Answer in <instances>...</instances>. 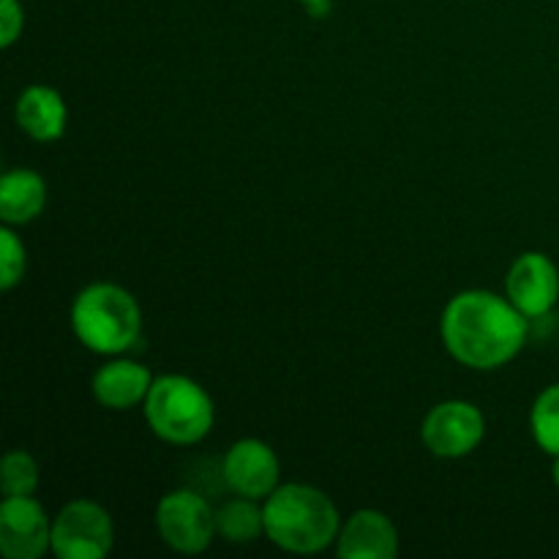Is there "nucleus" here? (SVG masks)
I'll return each instance as SVG.
<instances>
[{
	"label": "nucleus",
	"instance_id": "7",
	"mask_svg": "<svg viewBox=\"0 0 559 559\" xmlns=\"http://www.w3.org/2000/svg\"><path fill=\"white\" fill-rule=\"evenodd\" d=\"M486 437V418L478 404L448 399L435 404L420 424V440L437 459H464L478 451Z\"/></svg>",
	"mask_w": 559,
	"mask_h": 559
},
{
	"label": "nucleus",
	"instance_id": "21",
	"mask_svg": "<svg viewBox=\"0 0 559 559\" xmlns=\"http://www.w3.org/2000/svg\"><path fill=\"white\" fill-rule=\"evenodd\" d=\"M298 3H304L306 9H311V5H322V3H333V0H298Z\"/></svg>",
	"mask_w": 559,
	"mask_h": 559
},
{
	"label": "nucleus",
	"instance_id": "3",
	"mask_svg": "<svg viewBox=\"0 0 559 559\" xmlns=\"http://www.w3.org/2000/svg\"><path fill=\"white\" fill-rule=\"evenodd\" d=\"M71 331L93 355H126L142 336V309L134 295L112 282H93L71 304Z\"/></svg>",
	"mask_w": 559,
	"mask_h": 559
},
{
	"label": "nucleus",
	"instance_id": "8",
	"mask_svg": "<svg viewBox=\"0 0 559 559\" xmlns=\"http://www.w3.org/2000/svg\"><path fill=\"white\" fill-rule=\"evenodd\" d=\"M222 478L233 495L265 502L282 486V462L267 442L243 437L224 453Z\"/></svg>",
	"mask_w": 559,
	"mask_h": 559
},
{
	"label": "nucleus",
	"instance_id": "10",
	"mask_svg": "<svg viewBox=\"0 0 559 559\" xmlns=\"http://www.w3.org/2000/svg\"><path fill=\"white\" fill-rule=\"evenodd\" d=\"M506 295L527 320L551 314L559 304V267L544 251H524L506 276Z\"/></svg>",
	"mask_w": 559,
	"mask_h": 559
},
{
	"label": "nucleus",
	"instance_id": "5",
	"mask_svg": "<svg viewBox=\"0 0 559 559\" xmlns=\"http://www.w3.org/2000/svg\"><path fill=\"white\" fill-rule=\"evenodd\" d=\"M153 522L164 546L178 555H202L218 538L216 511L194 489L167 491L158 500Z\"/></svg>",
	"mask_w": 559,
	"mask_h": 559
},
{
	"label": "nucleus",
	"instance_id": "11",
	"mask_svg": "<svg viewBox=\"0 0 559 559\" xmlns=\"http://www.w3.org/2000/svg\"><path fill=\"white\" fill-rule=\"evenodd\" d=\"M153 380L156 377L145 364L115 355L96 369L91 380V393L98 407L109 409V413H129V409L145 404Z\"/></svg>",
	"mask_w": 559,
	"mask_h": 559
},
{
	"label": "nucleus",
	"instance_id": "19",
	"mask_svg": "<svg viewBox=\"0 0 559 559\" xmlns=\"http://www.w3.org/2000/svg\"><path fill=\"white\" fill-rule=\"evenodd\" d=\"M25 31V9L20 0H0V47L9 49Z\"/></svg>",
	"mask_w": 559,
	"mask_h": 559
},
{
	"label": "nucleus",
	"instance_id": "16",
	"mask_svg": "<svg viewBox=\"0 0 559 559\" xmlns=\"http://www.w3.org/2000/svg\"><path fill=\"white\" fill-rule=\"evenodd\" d=\"M530 431L546 456H559V382L544 388L530 409Z\"/></svg>",
	"mask_w": 559,
	"mask_h": 559
},
{
	"label": "nucleus",
	"instance_id": "18",
	"mask_svg": "<svg viewBox=\"0 0 559 559\" xmlns=\"http://www.w3.org/2000/svg\"><path fill=\"white\" fill-rule=\"evenodd\" d=\"M27 249L14 227L3 224L0 229V289H14L25 278Z\"/></svg>",
	"mask_w": 559,
	"mask_h": 559
},
{
	"label": "nucleus",
	"instance_id": "17",
	"mask_svg": "<svg viewBox=\"0 0 559 559\" xmlns=\"http://www.w3.org/2000/svg\"><path fill=\"white\" fill-rule=\"evenodd\" d=\"M41 480V469L33 453L14 448L0 462V491L3 497H33Z\"/></svg>",
	"mask_w": 559,
	"mask_h": 559
},
{
	"label": "nucleus",
	"instance_id": "6",
	"mask_svg": "<svg viewBox=\"0 0 559 559\" xmlns=\"http://www.w3.org/2000/svg\"><path fill=\"white\" fill-rule=\"evenodd\" d=\"M115 546L112 513L93 500H71L52 516V555L104 559Z\"/></svg>",
	"mask_w": 559,
	"mask_h": 559
},
{
	"label": "nucleus",
	"instance_id": "15",
	"mask_svg": "<svg viewBox=\"0 0 559 559\" xmlns=\"http://www.w3.org/2000/svg\"><path fill=\"white\" fill-rule=\"evenodd\" d=\"M216 533L218 538L233 546H246L265 538V506L251 497L235 495L216 511Z\"/></svg>",
	"mask_w": 559,
	"mask_h": 559
},
{
	"label": "nucleus",
	"instance_id": "2",
	"mask_svg": "<svg viewBox=\"0 0 559 559\" xmlns=\"http://www.w3.org/2000/svg\"><path fill=\"white\" fill-rule=\"evenodd\" d=\"M265 538L289 555H322L336 546L342 513L311 484H282L265 502Z\"/></svg>",
	"mask_w": 559,
	"mask_h": 559
},
{
	"label": "nucleus",
	"instance_id": "20",
	"mask_svg": "<svg viewBox=\"0 0 559 559\" xmlns=\"http://www.w3.org/2000/svg\"><path fill=\"white\" fill-rule=\"evenodd\" d=\"M551 480H555V486L559 489V456H551Z\"/></svg>",
	"mask_w": 559,
	"mask_h": 559
},
{
	"label": "nucleus",
	"instance_id": "1",
	"mask_svg": "<svg viewBox=\"0 0 559 559\" xmlns=\"http://www.w3.org/2000/svg\"><path fill=\"white\" fill-rule=\"evenodd\" d=\"M527 317L491 289H464L448 300L440 336L448 355L464 369L497 371L527 344Z\"/></svg>",
	"mask_w": 559,
	"mask_h": 559
},
{
	"label": "nucleus",
	"instance_id": "13",
	"mask_svg": "<svg viewBox=\"0 0 559 559\" xmlns=\"http://www.w3.org/2000/svg\"><path fill=\"white\" fill-rule=\"evenodd\" d=\"M14 120L33 142H58L69 126L66 98L49 85H27L14 104Z\"/></svg>",
	"mask_w": 559,
	"mask_h": 559
},
{
	"label": "nucleus",
	"instance_id": "12",
	"mask_svg": "<svg viewBox=\"0 0 559 559\" xmlns=\"http://www.w3.org/2000/svg\"><path fill=\"white\" fill-rule=\"evenodd\" d=\"M399 527L377 508H360L344 519L336 538V555L342 559H393L399 557Z\"/></svg>",
	"mask_w": 559,
	"mask_h": 559
},
{
	"label": "nucleus",
	"instance_id": "14",
	"mask_svg": "<svg viewBox=\"0 0 559 559\" xmlns=\"http://www.w3.org/2000/svg\"><path fill=\"white\" fill-rule=\"evenodd\" d=\"M47 207V180L36 169L14 167L0 178V222L25 227Z\"/></svg>",
	"mask_w": 559,
	"mask_h": 559
},
{
	"label": "nucleus",
	"instance_id": "9",
	"mask_svg": "<svg viewBox=\"0 0 559 559\" xmlns=\"http://www.w3.org/2000/svg\"><path fill=\"white\" fill-rule=\"evenodd\" d=\"M52 551V516L33 497H3L0 502V555L41 559Z\"/></svg>",
	"mask_w": 559,
	"mask_h": 559
},
{
	"label": "nucleus",
	"instance_id": "4",
	"mask_svg": "<svg viewBox=\"0 0 559 559\" xmlns=\"http://www.w3.org/2000/svg\"><path fill=\"white\" fill-rule=\"evenodd\" d=\"M142 415L147 429L175 448L197 445L216 426L211 393L186 374H158L142 404Z\"/></svg>",
	"mask_w": 559,
	"mask_h": 559
}]
</instances>
